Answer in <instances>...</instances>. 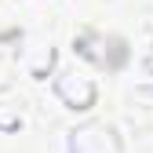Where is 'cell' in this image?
<instances>
[{
  "instance_id": "6da1fadb",
  "label": "cell",
  "mask_w": 153,
  "mask_h": 153,
  "mask_svg": "<svg viewBox=\"0 0 153 153\" xmlns=\"http://www.w3.org/2000/svg\"><path fill=\"white\" fill-rule=\"evenodd\" d=\"M55 95L69 106V109H91L95 102V84L88 76H76V73H62L55 80Z\"/></svg>"
},
{
  "instance_id": "3957f363",
  "label": "cell",
  "mask_w": 153,
  "mask_h": 153,
  "mask_svg": "<svg viewBox=\"0 0 153 153\" xmlns=\"http://www.w3.org/2000/svg\"><path fill=\"white\" fill-rule=\"evenodd\" d=\"M18 124H22L18 117H11V113H4V109H0V128H4V131H15Z\"/></svg>"
},
{
  "instance_id": "7a4b0ae2",
  "label": "cell",
  "mask_w": 153,
  "mask_h": 153,
  "mask_svg": "<svg viewBox=\"0 0 153 153\" xmlns=\"http://www.w3.org/2000/svg\"><path fill=\"white\" fill-rule=\"evenodd\" d=\"M69 153H120V146H117V135H113L109 128L91 124V128L73 131V139H69Z\"/></svg>"
}]
</instances>
